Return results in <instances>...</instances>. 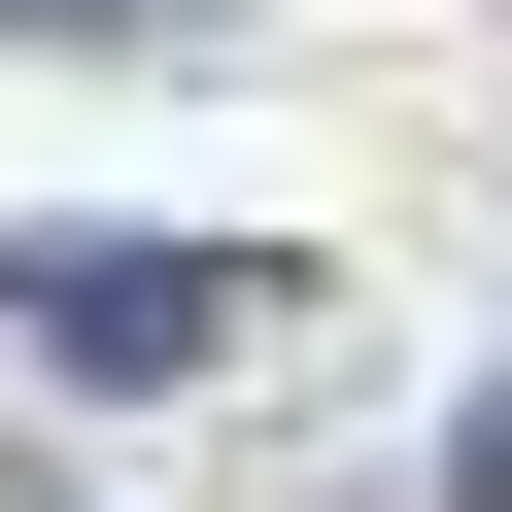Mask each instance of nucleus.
Wrapping results in <instances>:
<instances>
[{"label":"nucleus","instance_id":"f257e3e1","mask_svg":"<svg viewBox=\"0 0 512 512\" xmlns=\"http://www.w3.org/2000/svg\"><path fill=\"white\" fill-rule=\"evenodd\" d=\"M0 342L35 376H205L239 342V239H0Z\"/></svg>","mask_w":512,"mask_h":512},{"label":"nucleus","instance_id":"7ed1b4c3","mask_svg":"<svg viewBox=\"0 0 512 512\" xmlns=\"http://www.w3.org/2000/svg\"><path fill=\"white\" fill-rule=\"evenodd\" d=\"M444 512H512V410H478V478H444Z\"/></svg>","mask_w":512,"mask_h":512},{"label":"nucleus","instance_id":"f03ea898","mask_svg":"<svg viewBox=\"0 0 512 512\" xmlns=\"http://www.w3.org/2000/svg\"><path fill=\"white\" fill-rule=\"evenodd\" d=\"M0 35H137V0H0Z\"/></svg>","mask_w":512,"mask_h":512}]
</instances>
